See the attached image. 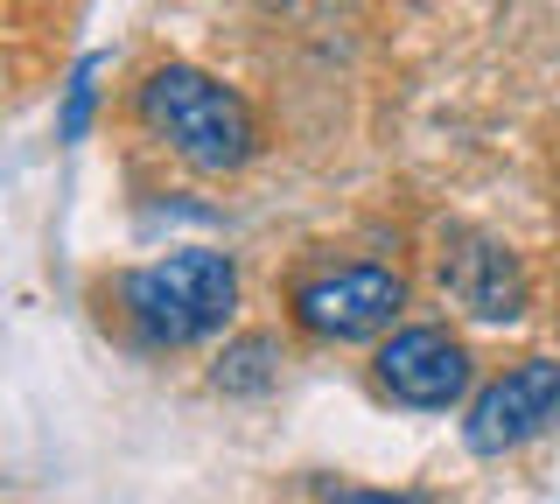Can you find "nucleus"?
Listing matches in <instances>:
<instances>
[{"label":"nucleus","instance_id":"5","mask_svg":"<svg viewBox=\"0 0 560 504\" xmlns=\"http://www.w3.org/2000/svg\"><path fill=\"white\" fill-rule=\"evenodd\" d=\"M442 294L477 323H518L533 308V281H525L518 253L490 232H469V224L442 238Z\"/></svg>","mask_w":560,"mask_h":504},{"label":"nucleus","instance_id":"8","mask_svg":"<svg viewBox=\"0 0 560 504\" xmlns=\"http://www.w3.org/2000/svg\"><path fill=\"white\" fill-rule=\"evenodd\" d=\"M105 49H92V57H78V71L63 78V106H57V141L78 148L84 133H92V106H98V78H105Z\"/></svg>","mask_w":560,"mask_h":504},{"label":"nucleus","instance_id":"9","mask_svg":"<svg viewBox=\"0 0 560 504\" xmlns=\"http://www.w3.org/2000/svg\"><path fill=\"white\" fill-rule=\"evenodd\" d=\"M323 504H428V497H413V491H329Z\"/></svg>","mask_w":560,"mask_h":504},{"label":"nucleus","instance_id":"7","mask_svg":"<svg viewBox=\"0 0 560 504\" xmlns=\"http://www.w3.org/2000/svg\"><path fill=\"white\" fill-rule=\"evenodd\" d=\"M273 378H280V343L273 337H238V343H224L210 386L218 392H267Z\"/></svg>","mask_w":560,"mask_h":504},{"label":"nucleus","instance_id":"3","mask_svg":"<svg viewBox=\"0 0 560 504\" xmlns=\"http://www.w3.org/2000/svg\"><path fill=\"white\" fill-rule=\"evenodd\" d=\"M294 323L323 343H358V337H378L393 329V316L407 308V281L393 267H372V259H350V267H329V273H308L302 288L288 294Z\"/></svg>","mask_w":560,"mask_h":504},{"label":"nucleus","instance_id":"4","mask_svg":"<svg viewBox=\"0 0 560 504\" xmlns=\"http://www.w3.org/2000/svg\"><path fill=\"white\" fill-rule=\"evenodd\" d=\"M560 421V358H518L504 378L469 399L463 413V442L469 456H504V448H525L533 434H547Z\"/></svg>","mask_w":560,"mask_h":504},{"label":"nucleus","instance_id":"1","mask_svg":"<svg viewBox=\"0 0 560 504\" xmlns=\"http://www.w3.org/2000/svg\"><path fill=\"white\" fill-rule=\"evenodd\" d=\"M133 106H140V127H148L175 162L197 168V176H232L259 148L253 106H245L224 78L197 71V63H162V71H148Z\"/></svg>","mask_w":560,"mask_h":504},{"label":"nucleus","instance_id":"6","mask_svg":"<svg viewBox=\"0 0 560 504\" xmlns=\"http://www.w3.org/2000/svg\"><path fill=\"white\" fill-rule=\"evenodd\" d=\"M372 372L399 407L442 413L469 392V343L448 337V329H434V323H413V329H393V337L378 343Z\"/></svg>","mask_w":560,"mask_h":504},{"label":"nucleus","instance_id":"2","mask_svg":"<svg viewBox=\"0 0 560 504\" xmlns=\"http://www.w3.org/2000/svg\"><path fill=\"white\" fill-rule=\"evenodd\" d=\"M119 308H127L133 337L148 351H183V343H203L232 323L238 308V267L232 253L210 246H175L148 267H133L119 281Z\"/></svg>","mask_w":560,"mask_h":504}]
</instances>
